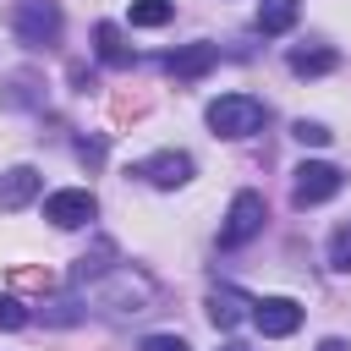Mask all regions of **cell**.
<instances>
[{
    "label": "cell",
    "mask_w": 351,
    "mask_h": 351,
    "mask_svg": "<svg viewBox=\"0 0 351 351\" xmlns=\"http://www.w3.org/2000/svg\"><path fill=\"white\" fill-rule=\"evenodd\" d=\"M93 285V307H104V313H115V318H126V313H154V302H159V285L143 274V269H132V263H110L99 280H88Z\"/></svg>",
    "instance_id": "1"
},
{
    "label": "cell",
    "mask_w": 351,
    "mask_h": 351,
    "mask_svg": "<svg viewBox=\"0 0 351 351\" xmlns=\"http://www.w3.org/2000/svg\"><path fill=\"white\" fill-rule=\"evenodd\" d=\"M263 121H269V104L252 99V93H219V99L208 104V126H214V137H252Z\"/></svg>",
    "instance_id": "2"
},
{
    "label": "cell",
    "mask_w": 351,
    "mask_h": 351,
    "mask_svg": "<svg viewBox=\"0 0 351 351\" xmlns=\"http://www.w3.org/2000/svg\"><path fill=\"white\" fill-rule=\"evenodd\" d=\"M11 27L27 49H49V44H60V5L55 0H22L11 11Z\"/></svg>",
    "instance_id": "3"
},
{
    "label": "cell",
    "mask_w": 351,
    "mask_h": 351,
    "mask_svg": "<svg viewBox=\"0 0 351 351\" xmlns=\"http://www.w3.org/2000/svg\"><path fill=\"white\" fill-rule=\"evenodd\" d=\"M263 219H269L263 192H236V197H230V208H225V225H219V247H225V252L247 247V241L263 230Z\"/></svg>",
    "instance_id": "4"
},
{
    "label": "cell",
    "mask_w": 351,
    "mask_h": 351,
    "mask_svg": "<svg viewBox=\"0 0 351 351\" xmlns=\"http://www.w3.org/2000/svg\"><path fill=\"white\" fill-rule=\"evenodd\" d=\"M340 186H346V176L329 159H302L296 165V181H291V197H296V208H313V203H329Z\"/></svg>",
    "instance_id": "5"
},
{
    "label": "cell",
    "mask_w": 351,
    "mask_h": 351,
    "mask_svg": "<svg viewBox=\"0 0 351 351\" xmlns=\"http://www.w3.org/2000/svg\"><path fill=\"white\" fill-rule=\"evenodd\" d=\"M93 214H99V197L88 186H60L44 197V219L55 230H82V225H93Z\"/></svg>",
    "instance_id": "6"
},
{
    "label": "cell",
    "mask_w": 351,
    "mask_h": 351,
    "mask_svg": "<svg viewBox=\"0 0 351 351\" xmlns=\"http://www.w3.org/2000/svg\"><path fill=\"white\" fill-rule=\"evenodd\" d=\"M132 176H143L148 186H186L192 181V154H176V148H165V154H148V159H137L132 165Z\"/></svg>",
    "instance_id": "7"
},
{
    "label": "cell",
    "mask_w": 351,
    "mask_h": 351,
    "mask_svg": "<svg viewBox=\"0 0 351 351\" xmlns=\"http://www.w3.org/2000/svg\"><path fill=\"white\" fill-rule=\"evenodd\" d=\"M252 324H258L269 340H285V335L302 329V307H296L291 296H263V302H252Z\"/></svg>",
    "instance_id": "8"
},
{
    "label": "cell",
    "mask_w": 351,
    "mask_h": 351,
    "mask_svg": "<svg viewBox=\"0 0 351 351\" xmlns=\"http://www.w3.org/2000/svg\"><path fill=\"white\" fill-rule=\"evenodd\" d=\"M214 66H219V44H186V49L165 55V71H170L176 82H197V77L214 71Z\"/></svg>",
    "instance_id": "9"
},
{
    "label": "cell",
    "mask_w": 351,
    "mask_h": 351,
    "mask_svg": "<svg viewBox=\"0 0 351 351\" xmlns=\"http://www.w3.org/2000/svg\"><path fill=\"white\" fill-rule=\"evenodd\" d=\"M241 318H252V296L236 291V285H214L208 291V324L214 329H236Z\"/></svg>",
    "instance_id": "10"
},
{
    "label": "cell",
    "mask_w": 351,
    "mask_h": 351,
    "mask_svg": "<svg viewBox=\"0 0 351 351\" xmlns=\"http://www.w3.org/2000/svg\"><path fill=\"white\" fill-rule=\"evenodd\" d=\"M38 186H44V176H38L33 165L5 170V176H0V208H22V203H33V197H38Z\"/></svg>",
    "instance_id": "11"
},
{
    "label": "cell",
    "mask_w": 351,
    "mask_h": 351,
    "mask_svg": "<svg viewBox=\"0 0 351 351\" xmlns=\"http://www.w3.org/2000/svg\"><path fill=\"white\" fill-rule=\"evenodd\" d=\"M296 16H302V0H263L258 5V33H291L296 27Z\"/></svg>",
    "instance_id": "12"
},
{
    "label": "cell",
    "mask_w": 351,
    "mask_h": 351,
    "mask_svg": "<svg viewBox=\"0 0 351 351\" xmlns=\"http://www.w3.org/2000/svg\"><path fill=\"white\" fill-rule=\"evenodd\" d=\"M93 44H99V60L104 66H132V49H126V38H121L115 22H99L93 27Z\"/></svg>",
    "instance_id": "13"
},
{
    "label": "cell",
    "mask_w": 351,
    "mask_h": 351,
    "mask_svg": "<svg viewBox=\"0 0 351 351\" xmlns=\"http://www.w3.org/2000/svg\"><path fill=\"white\" fill-rule=\"evenodd\" d=\"M38 99H44V93H38V77H33V71H22V77H11V82L0 88V104H5V110H33Z\"/></svg>",
    "instance_id": "14"
},
{
    "label": "cell",
    "mask_w": 351,
    "mask_h": 351,
    "mask_svg": "<svg viewBox=\"0 0 351 351\" xmlns=\"http://www.w3.org/2000/svg\"><path fill=\"white\" fill-rule=\"evenodd\" d=\"M335 66H340L335 49H291V71H296V77H324V71H335Z\"/></svg>",
    "instance_id": "15"
},
{
    "label": "cell",
    "mask_w": 351,
    "mask_h": 351,
    "mask_svg": "<svg viewBox=\"0 0 351 351\" xmlns=\"http://www.w3.org/2000/svg\"><path fill=\"white\" fill-rule=\"evenodd\" d=\"M110 258H115V241H93V252H82V258H77V269H71V280H77V285H88V280H99V274L110 269Z\"/></svg>",
    "instance_id": "16"
},
{
    "label": "cell",
    "mask_w": 351,
    "mask_h": 351,
    "mask_svg": "<svg viewBox=\"0 0 351 351\" xmlns=\"http://www.w3.org/2000/svg\"><path fill=\"white\" fill-rule=\"evenodd\" d=\"M176 16L170 0H132V27H165Z\"/></svg>",
    "instance_id": "17"
},
{
    "label": "cell",
    "mask_w": 351,
    "mask_h": 351,
    "mask_svg": "<svg viewBox=\"0 0 351 351\" xmlns=\"http://www.w3.org/2000/svg\"><path fill=\"white\" fill-rule=\"evenodd\" d=\"M329 269L351 274V225H340V230L329 236Z\"/></svg>",
    "instance_id": "18"
},
{
    "label": "cell",
    "mask_w": 351,
    "mask_h": 351,
    "mask_svg": "<svg viewBox=\"0 0 351 351\" xmlns=\"http://www.w3.org/2000/svg\"><path fill=\"white\" fill-rule=\"evenodd\" d=\"M291 137H296V143H307V148H324V143H329V126H324V121H296V126H291Z\"/></svg>",
    "instance_id": "19"
},
{
    "label": "cell",
    "mask_w": 351,
    "mask_h": 351,
    "mask_svg": "<svg viewBox=\"0 0 351 351\" xmlns=\"http://www.w3.org/2000/svg\"><path fill=\"white\" fill-rule=\"evenodd\" d=\"M27 318H33V313H27L16 296H0V329H27Z\"/></svg>",
    "instance_id": "20"
},
{
    "label": "cell",
    "mask_w": 351,
    "mask_h": 351,
    "mask_svg": "<svg viewBox=\"0 0 351 351\" xmlns=\"http://www.w3.org/2000/svg\"><path fill=\"white\" fill-rule=\"evenodd\" d=\"M137 351H192V346H186L181 335H148V340H143Z\"/></svg>",
    "instance_id": "21"
},
{
    "label": "cell",
    "mask_w": 351,
    "mask_h": 351,
    "mask_svg": "<svg viewBox=\"0 0 351 351\" xmlns=\"http://www.w3.org/2000/svg\"><path fill=\"white\" fill-rule=\"evenodd\" d=\"M77 159L82 165H104V137H82L77 143Z\"/></svg>",
    "instance_id": "22"
},
{
    "label": "cell",
    "mask_w": 351,
    "mask_h": 351,
    "mask_svg": "<svg viewBox=\"0 0 351 351\" xmlns=\"http://www.w3.org/2000/svg\"><path fill=\"white\" fill-rule=\"evenodd\" d=\"M318 351H351V346H346L340 335H329V340H318Z\"/></svg>",
    "instance_id": "23"
},
{
    "label": "cell",
    "mask_w": 351,
    "mask_h": 351,
    "mask_svg": "<svg viewBox=\"0 0 351 351\" xmlns=\"http://www.w3.org/2000/svg\"><path fill=\"white\" fill-rule=\"evenodd\" d=\"M219 351H247V346H236V340H230V346H219Z\"/></svg>",
    "instance_id": "24"
}]
</instances>
